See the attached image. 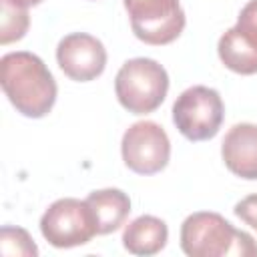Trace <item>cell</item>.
<instances>
[{"label":"cell","mask_w":257,"mask_h":257,"mask_svg":"<svg viewBox=\"0 0 257 257\" xmlns=\"http://www.w3.org/2000/svg\"><path fill=\"white\" fill-rule=\"evenodd\" d=\"M2 90L12 106L28 116L42 118L56 102V82L40 56L18 50L0 58Z\"/></svg>","instance_id":"6da1fadb"},{"label":"cell","mask_w":257,"mask_h":257,"mask_svg":"<svg viewBox=\"0 0 257 257\" xmlns=\"http://www.w3.org/2000/svg\"><path fill=\"white\" fill-rule=\"evenodd\" d=\"M181 249L189 257H257L253 237L213 211H199L183 221Z\"/></svg>","instance_id":"7a4b0ae2"},{"label":"cell","mask_w":257,"mask_h":257,"mask_svg":"<svg viewBox=\"0 0 257 257\" xmlns=\"http://www.w3.org/2000/svg\"><path fill=\"white\" fill-rule=\"evenodd\" d=\"M114 92L128 112L149 114L163 104L169 92V74L153 58H131L116 72Z\"/></svg>","instance_id":"3957f363"},{"label":"cell","mask_w":257,"mask_h":257,"mask_svg":"<svg viewBox=\"0 0 257 257\" xmlns=\"http://www.w3.org/2000/svg\"><path fill=\"white\" fill-rule=\"evenodd\" d=\"M225 106L215 88L197 84L183 90L173 104V122L189 141L213 139L223 122Z\"/></svg>","instance_id":"277c9868"},{"label":"cell","mask_w":257,"mask_h":257,"mask_svg":"<svg viewBox=\"0 0 257 257\" xmlns=\"http://www.w3.org/2000/svg\"><path fill=\"white\" fill-rule=\"evenodd\" d=\"M40 233L52 247H78L96 235V221L86 201L64 197L44 211L40 219Z\"/></svg>","instance_id":"5b68a950"},{"label":"cell","mask_w":257,"mask_h":257,"mask_svg":"<svg viewBox=\"0 0 257 257\" xmlns=\"http://www.w3.org/2000/svg\"><path fill=\"white\" fill-rule=\"evenodd\" d=\"M124 8L135 36L145 44H171L185 28V12L179 0H124Z\"/></svg>","instance_id":"8992f818"},{"label":"cell","mask_w":257,"mask_h":257,"mask_svg":"<svg viewBox=\"0 0 257 257\" xmlns=\"http://www.w3.org/2000/svg\"><path fill=\"white\" fill-rule=\"evenodd\" d=\"M120 153L124 165L133 173L155 175L169 165L171 141L159 122L139 120L124 131Z\"/></svg>","instance_id":"52a82bcc"},{"label":"cell","mask_w":257,"mask_h":257,"mask_svg":"<svg viewBox=\"0 0 257 257\" xmlns=\"http://www.w3.org/2000/svg\"><path fill=\"white\" fill-rule=\"evenodd\" d=\"M56 60L68 78L76 82H88L104 72L106 50L96 36L72 32L58 42Z\"/></svg>","instance_id":"ba28073f"},{"label":"cell","mask_w":257,"mask_h":257,"mask_svg":"<svg viewBox=\"0 0 257 257\" xmlns=\"http://www.w3.org/2000/svg\"><path fill=\"white\" fill-rule=\"evenodd\" d=\"M221 157L233 175L257 181V124H233L221 143Z\"/></svg>","instance_id":"9c48e42d"},{"label":"cell","mask_w":257,"mask_h":257,"mask_svg":"<svg viewBox=\"0 0 257 257\" xmlns=\"http://www.w3.org/2000/svg\"><path fill=\"white\" fill-rule=\"evenodd\" d=\"M169 239L167 223L155 215H141L122 231V245L133 255H155Z\"/></svg>","instance_id":"30bf717a"},{"label":"cell","mask_w":257,"mask_h":257,"mask_svg":"<svg viewBox=\"0 0 257 257\" xmlns=\"http://www.w3.org/2000/svg\"><path fill=\"white\" fill-rule=\"evenodd\" d=\"M96 221V235H108L116 231L131 213V199L120 189L92 191L84 199Z\"/></svg>","instance_id":"8fae6325"},{"label":"cell","mask_w":257,"mask_h":257,"mask_svg":"<svg viewBox=\"0 0 257 257\" xmlns=\"http://www.w3.org/2000/svg\"><path fill=\"white\" fill-rule=\"evenodd\" d=\"M217 52L229 70L237 74H257V48L243 38L235 26L219 38Z\"/></svg>","instance_id":"7c38bea8"},{"label":"cell","mask_w":257,"mask_h":257,"mask_svg":"<svg viewBox=\"0 0 257 257\" xmlns=\"http://www.w3.org/2000/svg\"><path fill=\"white\" fill-rule=\"evenodd\" d=\"M0 251L2 255H38V247L34 245V239L28 235L26 229L4 225L0 229Z\"/></svg>","instance_id":"4fadbf2b"},{"label":"cell","mask_w":257,"mask_h":257,"mask_svg":"<svg viewBox=\"0 0 257 257\" xmlns=\"http://www.w3.org/2000/svg\"><path fill=\"white\" fill-rule=\"evenodd\" d=\"M28 12L26 8H18L2 0V32L0 42L10 44L14 40H20L28 30Z\"/></svg>","instance_id":"5bb4252c"},{"label":"cell","mask_w":257,"mask_h":257,"mask_svg":"<svg viewBox=\"0 0 257 257\" xmlns=\"http://www.w3.org/2000/svg\"><path fill=\"white\" fill-rule=\"evenodd\" d=\"M235 28L243 38H247L257 48V0H249L241 8Z\"/></svg>","instance_id":"9a60e30c"},{"label":"cell","mask_w":257,"mask_h":257,"mask_svg":"<svg viewBox=\"0 0 257 257\" xmlns=\"http://www.w3.org/2000/svg\"><path fill=\"white\" fill-rule=\"evenodd\" d=\"M235 215L247 223L249 227H253L257 231V193L255 195H247L245 199H241L237 205H235Z\"/></svg>","instance_id":"2e32d148"},{"label":"cell","mask_w":257,"mask_h":257,"mask_svg":"<svg viewBox=\"0 0 257 257\" xmlns=\"http://www.w3.org/2000/svg\"><path fill=\"white\" fill-rule=\"evenodd\" d=\"M6 2L12 4V6H18V8H30V6L40 4L42 0H6Z\"/></svg>","instance_id":"e0dca14e"}]
</instances>
